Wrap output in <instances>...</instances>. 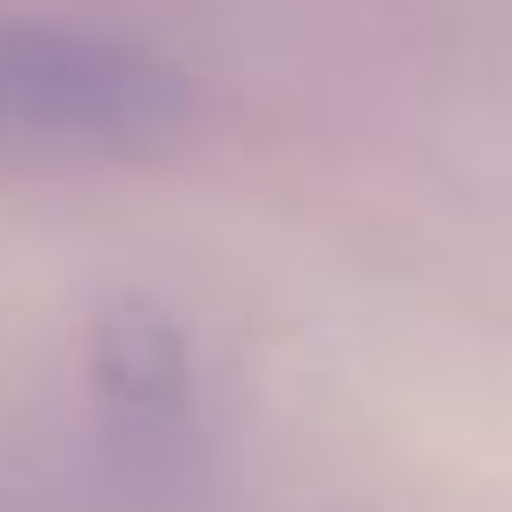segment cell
<instances>
[{"mask_svg":"<svg viewBox=\"0 0 512 512\" xmlns=\"http://www.w3.org/2000/svg\"><path fill=\"white\" fill-rule=\"evenodd\" d=\"M193 127V82L156 45L0 8V164H141Z\"/></svg>","mask_w":512,"mask_h":512,"instance_id":"6da1fadb","label":"cell"},{"mask_svg":"<svg viewBox=\"0 0 512 512\" xmlns=\"http://www.w3.org/2000/svg\"><path fill=\"white\" fill-rule=\"evenodd\" d=\"M90 372L97 394L112 401V416L127 431H171L193 409V357L171 312H156L149 297H119L97 312L90 334Z\"/></svg>","mask_w":512,"mask_h":512,"instance_id":"7a4b0ae2","label":"cell"}]
</instances>
